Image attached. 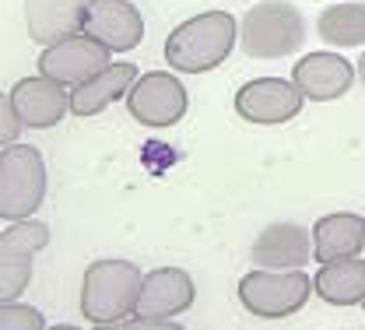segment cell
I'll list each match as a JSON object with an SVG mask.
<instances>
[{
  "label": "cell",
  "mask_w": 365,
  "mask_h": 330,
  "mask_svg": "<svg viewBox=\"0 0 365 330\" xmlns=\"http://www.w3.org/2000/svg\"><path fill=\"white\" fill-rule=\"evenodd\" d=\"M106 67H109V49L95 43L85 32L74 36V39H63L56 46H46L39 53V74L67 85V88H78V85L91 81Z\"/></svg>",
  "instance_id": "cell-8"
},
{
  "label": "cell",
  "mask_w": 365,
  "mask_h": 330,
  "mask_svg": "<svg viewBox=\"0 0 365 330\" xmlns=\"http://www.w3.org/2000/svg\"><path fill=\"white\" fill-rule=\"evenodd\" d=\"M239 39V21L228 11H204L180 21L165 39V63L180 74H207L222 67Z\"/></svg>",
  "instance_id": "cell-1"
},
{
  "label": "cell",
  "mask_w": 365,
  "mask_h": 330,
  "mask_svg": "<svg viewBox=\"0 0 365 330\" xmlns=\"http://www.w3.org/2000/svg\"><path fill=\"white\" fill-rule=\"evenodd\" d=\"M306 95L295 81L284 78H253L235 92V113L246 123H260V127H277L299 116Z\"/></svg>",
  "instance_id": "cell-7"
},
{
  "label": "cell",
  "mask_w": 365,
  "mask_h": 330,
  "mask_svg": "<svg viewBox=\"0 0 365 330\" xmlns=\"http://www.w3.org/2000/svg\"><path fill=\"white\" fill-rule=\"evenodd\" d=\"M49 246V225L21 218V222H7V229L0 232V253H21V257H36Z\"/></svg>",
  "instance_id": "cell-19"
},
{
  "label": "cell",
  "mask_w": 365,
  "mask_h": 330,
  "mask_svg": "<svg viewBox=\"0 0 365 330\" xmlns=\"http://www.w3.org/2000/svg\"><path fill=\"white\" fill-rule=\"evenodd\" d=\"M95 330H182L176 320H144V316H130V320H120V324H102Z\"/></svg>",
  "instance_id": "cell-23"
},
{
  "label": "cell",
  "mask_w": 365,
  "mask_h": 330,
  "mask_svg": "<svg viewBox=\"0 0 365 330\" xmlns=\"http://www.w3.org/2000/svg\"><path fill=\"white\" fill-rule=\"evenodd\" d=\"M313 249L317 264H334L348 257H362L365 249V218L355 211H334L323 215L313 225Z\"/></svg>",
  "instance_id": "cell-15"
},
{
  "label": "cell",
  "mask_w": 365,
  "mask_h": 330,
  "mask_svg": "<svg viewBox=\"0 0 365 330\" xmlns=\"http://www.w3.org/2000/svg\"><path fill=\"white\" fill-rule=\"evenodd\" d=\"M313 292H317V284L306 271H264V267H257V271L239 278L242 309L260 316V320H284V316L299 313Z\"/></svg>",
  "instance_id": "cell-5"
},
{
  "label": "cell",
  "mask_w": 365,
  "mask_h": 330,
  "mask_svg": "<svg viewBox=\"0 0 365 330\" xmlns=\"http://www.w3.org/2000/svg\"><path fill=\"white\" fill-rule=\"evenodd\" d=\"M140 284L144 274L134 260H120V257L91 260L81 278V316L91 327L130 320L140 299Z\"/></svg>",
  "instance_id": "cell-2"
},
{
  "label": "cell",
  "mask_w": 365,
  "mask_h": 330,
  "mask_svg": "<svg viewBox=\"0 0 365 330\" xmlns=\"http://www.w3.org/2000/svg\"><path fill=\"white\" fill-rule=\"evenodd\" d=\"M0 330H46V320L29 302H4L0 306Z\"/></svg>",
  "instance_id": "cell-21"
},
{
  "label": "cell",
  "mask_w": 365,
  "mask_h": 330,
  "mask_svg": "<svg viewBox=\"0 0 365 330\" xmlns=\"http://www.w3.org/2000/svg\"><path fill=\"white\" fill-rule=\"evenodd\" d=\"M137 67L134 63H109L102 74H95L91 81L71 88V113L74 116H98L102 109H109L113 102L127 98L130 88L137 85Z\"/></svg>",
  "instance_id": "cell-16"
},
{
  "label": "cell",
  "mask_w": 365,
  "mask_h": 330,
  "mask_svg": "<svg viewBox=\"0 0 365 330\" xmlns=\"http://www.w3.org/2000/svg\"><path fill=\"white\" fill-rule=\"evenodd\" d=\"M313 257V232L299 222H274L250 242V260L264 271H302Z\"/></svg>",
  "instance_id": "cell-9"
},
{
  "label": "cell",
  "mask_w": 365,
  "mask_h": 330,
  "mask_svg": "<svg viewBox=\"0 0 365 330\" xmlns=\"http://www.w3.org/2000/svg\"><path fill=\"white\" fill-rule=\"evenodd\" d=\"M190 109V95L176 74L148 71L137 78V85L127 95V113L144 127H173Z\"/></svg>",
  "instance_id": "cell-6"
},
{
  "label": "cell",
  "mask_w": 365,
  "mask_h": 330,
  "mask_svg": "<svg viewBox=\"0 0 365 330\" xmlns=\"http://www.w3.org/2000/svg\"><path fill=\"white\" fill-rule=\"evenodd\" d=\"M46 200V162L32 144H11L0 151V218H32Z\"/></svg>",
  "instance_id": "cell-4"
},
{
  "label": "cell",
  "mask_w": 365,
  "mask_h": 330,
  "mask_svg": "<svg viewBox=\"0 0 365 330\" xmlns=\"http://www.w3.org/2000/svg\"><path fill=\"white\" fill-rule=\"evenodd\" d=\"M88 0H25V29L39 46H56L85 32Z\"/></svg>",
  "instance_id": "cell-14"
},
{
  "label": "cell",
  "mask_w": 365,
  "mask_h": 330,
  "mask_svg": "<svg viewBox=\"0 0 365 330\" xmlns=\"http://www.w3.org/2000/svg\"><path fill=\"white\" fill-rule=\"evenodd\" d=\"M359 78H362V85H365V53H362V60H359Z\"/></svg>",
  "instance_id": "cell-25"
},
{
  "label": "cell",
  "mask_w": 365,
  "mask_h": 330,
  "mask_svg": "<svg viewBox=\"0 0 365 330\" xmlns=\"http://www.w3.org/2000/svg\"><path fill=\"white\" fill-rule=\"evenodd\" d=\"M32 282V257L0 253V302H18Z\"/></svg>",
  "instance_id": "cell-20"
},
{
  "label": "cell",
  "mask_w": 365,
  "mask_h": 330,
  "mask_svg": "<svg viewBox=\"0 0 365 330\" xmlns=\"http://www.w3.org/2000/svg\"><path fill=\"white\" fill-rule=\"evenodd\" d=\"M85 36L102 43L109 53H130L144 39V18L130 0H88Z\"/></svg>",
  "instance_id": "cell-11"
},
{
  "label": "cell",
  "mask_w": 365,
  "mask_h": 330,
  "mask_svg": "<svg viewBox=\"0 0 365 330\" xmlns=\"http://www.w3.org/2000/svg\"><path fill=\"white\" fill-rule=\"evenodd\" d=\"M46 330H81V327H74V324H56V327H46Z\"/></svg>",
  "instance_id": "cell-24"
},
{
  "label": "cell",
  "mask_w": 365,
  "mask_h": 330,
  "mask_svg": "<svg viewBox=\"0 0 365 330\" xmlns=\"http://www.w3.org/2000/svg\"><path fill=\"white\" fill-rule=\"evenodd\" d=\"M355 78H359V67L351 60H344L341 53H334V49L306 53L292 67V81L313 102H334V98L348 95Z\"/></svg>",
  "instance_id": "cell-10"
},
{
  "label": "cell",
  "mask_w": 365,
  "mask_h": 330,
  "mask_svg": "<svg viewBox=\"0 0 365 330\" xmlns=\"http://www.w3.org/2000/svg\"><path fill=\"white\" fill-rule=\"evenodd\" d=\"M306 39V18L288 0L253 4L239 21V46L253 60H281L299 53Z\"/></svg>",
  "instance_id": "cell-3"
},
{
  "label": "cell",
  "mask_w": 365,
  "mask_h": 330,
  "mask_svg": "<svg viewBox=\"0 0 365 330\" xmlns=\"http://www.w3.org/2000/svg\"><path fill=\"white\" fill-rule=\"evenodd\" d=\"M11 105L14 113L21 116L25 127L32 130H46V127H56L67 113H71V88L46 78V74H36V78H21L11 92Z\"/></svg>",
  "instance_id": "cell-12"
},
{
  "label": "cell",
  "mask_w": 365,
  "mask_h": 330,
  "mask_svg": "<svg viewBox=\"0 0 365 330\" xmlns=\"http://www.w3.org/2000/svg\"><path fill=\"white\" fill-rule=\"evenodd\" d=\"M21 127H25V123H21V116L14 113L11 98L4 95V98H0V141H4V148L18 144V130H21Z\"/></svg>",
  "instance_id": "cell-22"
},
{
  "label": "cell",
  "mask_w": 365,
  "mask_h": 330,
  "mask_svg": "<svg viewBox=\"0 0 365 330\" xmlns=\"http://www.w3.org/2000/svg\"><path fill=\"white\" fill-rule=\"evenodd\" d=\"M197 299V284L182 267H158L151 274H144L140 284V299H137L134 316L144 320H176L186 313Z\"/></svg>",
  "instance_id": "cell-13"
},
{
  "label": "cell",
  "mask_w": 365,
  "mask_h": 330,
  "mask_svg": "<svg viewBox=\"0 0 365 330\" xmlns=\"http://www.w3.org/2000/svg\"><path fill=\"white\" fill-rule=\"evenodd\" d=\"M317 295L330 306H362L365 302V260L362 257H348V260H334V264H319Z\"/></svg>",
  "instance_id": "cell-17"
},
{
  "label": "cell",
  "mask_w": 365,
  "mask_h": 330,
  "mask_svg": "<svg viewBox=\"0 0 365 330\" xmlns=\"http://www.w3.org/2000/svg\"><path fill=\"white\" fill-rule=\"evenodd\" d=\"M317 36L327 46L359 49L365 46V4L359 0H334L317 18Z\"/></svg>",
  "instance_id": "cell-18"
}]
</instances>
